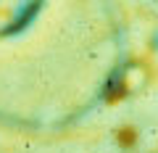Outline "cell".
I'll list each match as a JSON object with an SVG mask.
<instances>
[{"instance_id": "6da1fadb", "label": "cell", "mask_w": 158, "mask_h": 153, "mask_svg": "<svg viewBox=\"0 0 158 153\" xmlns=\"http://www.w3.org/2000/svg\"><path fill=\"white\" fill-rule=\"evenodd\" d=\"M148 79H150V69H148L145 63H140V61H132V63H127V66L121 69L118 85L124 87L127 92H137V90H142V87L148 85Z\"/></svg>"}]
</instances>
